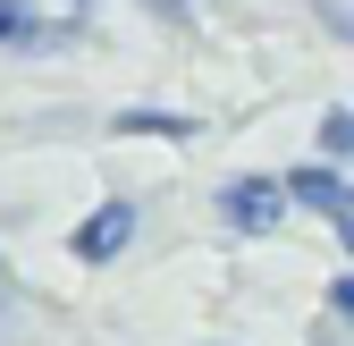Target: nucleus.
<instances>
[{"mask_svg":"<svg viewBox=\"0 0 354 346\" xmlns=\"http://www.w3.org/2000/svg\"><path fill=\"white\" fill-rule=\"evenodd\" d=\"M329 313H337V321H354V271H346V279L329 287Z\"/></svg>","mask_w":354,"mask_h":346,"instance_id":"6e6552de","label":"nucleus"},{"mask_svg":"<svg viewBox=\"0 0 354 346\" xmlns=\"http://www.w3.org/2000/svg\"><path fill=\"white\" fill-rule=\"evenodd\" d=\"M0 287H9V262H0Z\"/></svg>","mask_w":354,"mask_h":346,"instance_id":"1a4fd4ad","label":"nucleus"},{"mask_svg":"<svg viewBox=\"0 0 354 346\" xmlns=\"http://www.w3.org/2000/svg\"><path fill=\"white\" fill-rule=\"evenodd\" d=\"M287 203L337 220V237H346V253H354V186L337 178V169H295V178H287Z\"/></svg>","mask_w":354,"mask_h":346,"instance_id":"f03ea898","label":"nucleus"},{"mask_svg":"<svg viewBox=\"0 0 354 346\" xmlns=\"http://www.w3.org/2000/svg\"><path fill=\"white\" fill-rule=\"evenodd\" d=\"M0 42H17V51H34V42H51V26H42L26 0H0Z\"/></svg>","mask_w":354,"mask_h":346,"instance_id":"20e7f679","label":"nucleus"},{"mask_svg":"<svg viewBox=\"0 0 354 346\" xmlns=\"http://www.w3.org/2000/svg\"><path fill=\"white\" fill-rule=\"evenodd\" d=\"M321 152H329V161L354 152V110H329V118H321Z\"/></svg>","mask_w":354,"mask_h":346,"instance_id":"423d86ee","label":"nucleus"},{"mask_svg":"<svg viewBox=\"0 0 354 346\" xmlns=\"http://www.w3.org/2000/svg\"><path fill=\"white\" fill-rule=\"evenodd\" d=\"M219 220L245 228V237H270L287 220V178H228L219 186Z\"/></svg>","mask_w":354,"mask_h":346,"instance_id":"f257e3e1","label":"nucleus"},{"mask_svg":"<svg viewBox=\"0 0 354 346\" xmlns=\"http://www.w3.org/2000/svg\"><path fill=\"white\" fill-rule=\"evenodd\" d=\"M118 127H127V136H194V118H177V110H118Z\"/></svg>","mask_w":354,"mask_h":346,"instance_id":"39448f33","label":"nucleus"},{"mask_svg":"<svg viewBox=\"0 0 354 346\" xmlns=\"http://www.w3.org/2000/svg\"><path fill=\"white\" fill-rule=\"evenodd\" d=\"M313 17H321L337 42H354V9H346V0H313Z\"/></svg>","mask_w":354,"mask_h":346,"instance_id":"0eeeda50","label":"nucleus"},{"mask_svg":"<svg viewBox=\"0 0 354 346\" xmlns=\"http://www.w3.org/2000/svg\"><path fill=\"white\" fill-rule=\"evenodd\" d=\"M127 245H136V203L118 194V203H102L93 220L76 228V262H118Z\"/></svg>","mask_w":354,"mask_h":346,"instance_id":"7ed1b4c3","label":"nucleus"},{"mask_svg":"<svg viewBox=\"0 0 354 346\" xmlns=\"http://www.w3.org/2000/svg\"><path fill=\"white\" fill-rule=\"evenodd\" d=\"M68 9H76V0H68Z\"/></svg>","mask_w":354,"mask_h":346,"instance_id":"9d476101","label":"nucleus"}]
</instances>
